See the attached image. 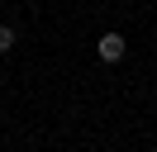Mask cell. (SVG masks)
I'll list each match as a JSON object with an SVG mask.
<instances>
[{
    "label": "cell",
    "instance_id": "obj_1",
    "mask_svg": "<svg viewBox=\"0 0 157 152\" xmlns=\"http://www.w3.org/2000/svg\"><path fill=\"white\" fill-rule=\"evenodd\" d=\"M124 33H105V38H100V43H95V52H100V62H119V57H124Z\"/></svg>",
    "mask_w": 157,
    "mask_h": 152
},
{
    "label": "cell",
    "instance_id": "obj_2",
    "mask_svg": "<svg viewBox=\"0 0 157 152\" xmlns=\"http://www.w3.org/2000/svg\"><path fill=\"white\" fill-rule=\"evenodd\" d=\"M10 48H14V28H10V24H0V52H10Z\"/></svg>",
    "mask_w": 157,
    "mask_h": 152
}]
</instances>
